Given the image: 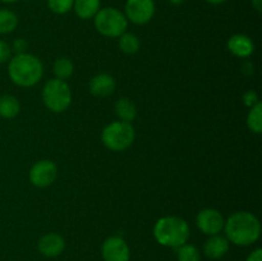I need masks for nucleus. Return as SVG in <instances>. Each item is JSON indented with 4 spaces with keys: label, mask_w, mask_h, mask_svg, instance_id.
<instances>
[{
    "label": "nucleus",
    "mask_w": 262,
    "mask_h": 261,
    "mask_svg": "<svg viewBox=\"0 0 262 261\" xmlns=\"http://www.w3.org/2000/svg\"><path fill=\"white\" fill-rule=\"evenodd\" d=\"M95 28L105 37H119L127 31L128 19L124 13L113 7L100 9L94 17Z\"/></svg>",
    "instance_id": "39448f33"
},
{
    "label": "nucleus",
    "mask_w": 262,
    "mask_h": 261,
    "mask_svg": "<svg viewBox=\"0 0 262 261\" xmlns=\"http://www.w3.org/2000/svg\"><path fill=\"white\" fill-rule=\"evenodd\" d=\"M224 230L229 242L246 247L258 241L261 235V223L252 212L237 211L228 217Z\"/></svg>",
    "instance_id": "f257e3e1"
},
{
    "label": "nucleus",
    "mask_w": 262,
    "mask_h": 261,
    "mask_svg": "<svg viewBox=\"0 0 262 261\" xmlns=\"http://www.w3.org/2000/svg\"><path fill=\"white\" fill-rule=\"evenodd\" d=\"M242 99H243V102H245L246 106H248V107L255 106L257 102H260V99H258L257 92L253 91V90H250V91L245 92V94H243Z\"/></svg>",
    "instance_id": "b1692460"
},
{
    "label": "nucleus",
    "mask_w": 262,
    "mask_h": 261,
    "mask_svg": "<svg viewBox=\"0 0 262 261\" xmlns=\"http://www.w3.org/2000/svg\"><path fill=\"white\" fill-rule=\"evenodd\" d=\"M246 261H262V250L261 248H256L252 252L248 255L247 260Z\"/></svg>",
    "instance_id": "bb28decb"
},
{
    "label": "nucleus",
    "mask_w": 262,
    "mask_h": 261,
    "mask_svg": "<svg viewBox=\"0 0 262 261\" xmlns=\"http://www.w3.org/2000/svg\"><path fill=\"white\" fill-rule=\"evenodd\" d=\"M101 253L104 261H129V246L119 235L106 238L102 243Z\"/></svg>",
    "instance_id": "9d476101"
},
{
    "label": "nucleus",
    "mask_w": 262,
    "mask_h": 261,
    "mask_svg": "<svg viewBox=\"0 0 262 261\" xmlns=\"http://www.w3.org/2000/svg\"><path fill=\"white\" fill-rule=\"evenodd\" d=\"M247 127L251 132L260 135L262 132V104L257 102L255 106L250 107L247 115Z\"/></svg>",
    "instance_id": "aec40b11"
},
{
    "label": "nucleus",
    "mask_w": 262,
    "mask_h": 261,
    "mask_svg": "<svg viewBox=\"0 0 262 261\" xmlns=\"http://www.w3.org/2000/svg\"><path fill=\"white\" fill-rule=\"evenodd\" d=\"M12 58V48L5 41L0 40V64L7 63Z\"/></svg>",
    "instance_id": "393cba45"
},
{
    "label": "nucleus",
    "mask_w": 262,
    "mask_h": 261,
    "mask_svg": "<svg viewBox=\"0 0 262 261\" xmlns=\"http://www.w3.org/2000/svg\"><path fill=\"white\" fill-rule=\"evenodd\" d=\"M2 3H7V4H12V3L19 2V0H0Z\"/></svg>",
    "instance_id": "7c9ffc66"
},
{
    "label": "nucleus",
    "mask_w": 262,
    "mask_h": 261,
    "mask_svg": "<svg viewBox=\"0 0 262 261\" xmlns=\"http://www.w3.org/2000/svg\"><path fill=\"white\" fill-rule=\"evenodd\" d=\"M136 137L135 128L130 123L115 120L102 129L101 141L112 151H124L133 143Z\"/></svg>",
    "instance_id": "20e7f679"
},
{
    "label": "nucleus",
    "mask_w": 262,
    "mask_h": 261,
    "mask_svg": "<svg viewBox=\"0 0 262 261\" xmlns=\"http://www.w3.org/2000/svg\"><path fill=\"white\" fill-rule=\"evenodd\" d=\"M42 101L53 113L66 112L72 102L71 87L63 79H50L42 89Z\"/></svg>",
    "instance_id": "423d86ee"
},
{
    "label": "nucleus",
    "mask_w": 262,
    "mask_h": 261,
    "mask_svg": "<svg viewBox=\"0 0 262 261\" xmlns=\"http://www.w3.org/2000/svg\"><path fill=\"white\" fill-rule=\"evenodd\" d=\"M196 224L204 234L215 235L224 229L225 219L219 210L207 207L197 214Z\"/></svg>",
    "instance_id": "1a4fd4ad"
},
{
    "label": "nucleus",
    "mask_w": 262,
    "mask_h": 261,
    "mask_svg": "<svg viewBox=\"0 0 262 261\" xmlns=\"http://www.w3.org/2000/svg\"><path fill=\"white\" fill-rule=\"evenodd\" d=\"M205 2H207L209 4H212V5H220L223 4V3L227 2V0H205Z\"/></svg>",
    "instance_id": "c85d7f7f"
},
{
    "label": "nucleus",
    "mask_w": 262,
    "mask_h": 261,
    "mask_svg": "<svg viewBox=\"0 0 262 261\" xmlns=\"http://www.w3.org/2000/svg\"><path fill=\"white\" fill-rule=\"evenodd\" d=\"M53 72L55 74V78L58 79H68L69 77H72L74 72V66L72 63L71 59L68 58H59L56 59L55 63H54Z\"/></svg>",
    "instance_id": "412c9836"
},
{
    "label": "nucleus",
    "mask_w": 262,
    "mask_h": 261,
    "mask_svg": "<svg viewBox=\"0 0 262 261\" xmlns=\"http://www.w3.org/2000/svg\"><path fill=\"white\" fill-rule=\"evenodd\" d=\"M115 114L119 118L122 122L130 123L132 120L136 119L137 117V107H136L135 102L132 100L127 99V97H122L115 102Z\"/></svg>",
    "instance_id": "dca6fc26"
},
{
    "label": "nucleus",
    "mask_w": 262,
    "mask_h": 261,
    "mask_svg": "<svg viewBox=\"0 0 262 261\" xmlns=\"http://www.w3.org/2000/svg\"><path fill=\"white\" fill-rule=\"evenodd\" d=\"M154 0H127L124 5V15L129 22L142 26L150 22L155 15Z\"/></svg>",
    "instance_id": "0eeeda50"
},
{
    "label": "nucleus",
    "mask_w": 262,
    "mask_h": 261,
    "mask_svg": "<svg viewBox=\"0 0 262 261\" xmlns=\"http://www.w3.org/2000/svg\"><path fill=\"white\" fill-rule=\"evenodd\" d=\"M58 177V166L51 160H40L30 169L31 183L38 188L51 186Z\"/></svg>",
    "instance_id": "6e6552de"
},
{
    "label": "nucleus",
    "mask_w": 262,
    "mask_h": 261,
    "mask_svg": "<svg viewBox=\"0 0 262 261\" xmlns=\"http://www.w3.org/2000/svg\"><path fill=\"white\" fill-rule=\"evenodd\" d=\"M169 2H170L173 5H182L186 0H169Z\"/></svg>",
    "instance_id": "c756f323"
},
{
    "label": "nucleus",
    "mask_w": 262,
    "mask_h": 261,
    "mask_svg": "<svg viewBox=\"0 0 262 261\" xmlns=\"http://www.w3.org/2000/svg\"><path fill=\"white\" fill-rule=\"evenodd\" d=\"M8 74L12 82L20 87H32L42 78L43 66L32 54H17L10 58Z\"/></svg>",
    "instance_id": "f03ea898"
},
{
    "label": "nucleus",
    "mask_w": 262,
    "mask_h": 261,
    "mask_svg": "<svg viewBox=\"0 0 262 261\" xmlns=\"http://www.w3.org/2000/svg\"><path fill=\"white\" fill-rule=\"evenodd\" d=\"M74 0H48V7L55 14H66L73 9Z\"/></svg>",
    "instance_id": "5701e85b"
},
{
    "label": "nucleus",
    "mask_w": 262,
    "mask_h": 261,
    "mask_svg": "<svg viewBox=\"0 0 262 261\" xmlns=\"http://www.w3.org/2000/svg\"><path fill=\"white\" fill-rule=\"evenodd\" d=\"M100 5L101 0H74L73 10L81 19H90L101 9Z\"/></svg>",
    "instance_id": "2eb2a0df"
},
{
    "label": "nucleus",
    "mask_w": 262,
    "mask_h": 261,
    "mask_svg": "<svg viewBox=\"0 0 262 261\" xmlns=\"http://www.w3.org/2000/svg\"><path fill=\"white\" fill-rule=\"evenodd\" d=\"M37 248L45 257H56L66 248V241L58 233H48L38 240Z\"/></svg>",
    "instance_id": "9b49d317"
},
{
    "label": "nucleus",
    "mask_w": 262,
    "mask_h": 261,
    "mask_svg": "<svg viewBox=\"0 0 262 261\" xmlns=\"http://www.w3.org/2000/svg\"><path fill=\"white\" fill-rule=\"evenodd\" d=\"M27 48H28L27 41L23 40V38H17V40L13 42L12 51H15V55H17V54H25L26 50H27Z\"/></svg>",
    "instance_id": "a878e982"
},
{
    "label": "nucleus",
    "mask_w": 262,
    "mask_h": 261,
    "mask_svg": "<svg viewBox=\"0 0 262 261\" xmlns=\"http://www.w3.org/2000/svg\"><path fill=\"white\" fill-rule=\"evenodd\" d=\"M18 26V17L14 12L0 8V35L13 32Z\"/></svg>",
    "instance_id": "6ab92c4d"
},
{
    "label": "nucleus",
    "mask_w": 262,
    "mask_h": 261,
    "mask_svg": "<svg viewBox=\"0 0 262 261\" xmlns=\"http://www.w3.org/2000/svg\"><path fill=\"white\" fill-rule=\"evenodd\" d=\"M141 41L137 35L125 31L123 35L119 36V49L127 55H133L140 50Z\"/></svg>",
    "instance_id": "a211bd4d"
},
{
    "label": "nucleus",
    "mask_w": 262,
    "mask_h": 261,
    "mask_svg": "<svg viewBox=\"0 0 262 261\" xmlns=\"http://www.w3.org/2000/svg\"><path fill=\"white\" fill-rule=\"evenodd\" d=\"M191 229L183 217L169 215L160 217L154 227V237L165 247L178 248L179 246L188 242Z\"/></svg>",
    "instance_id": "7ed1b4c3"
},
{
    "label": "nucleus",
    "mask_w": 262,
    "mask_h": 261,
    "mask_svg": "<svg viewBox=\"0 0 262 261\" xmlns=\"http://www.w3.org/2000/svg\"><path fill=\"white\" fill-rule=\"evenodd\" d=\"M178 261H201V253L199 248L191 243H184L177 248Z\"/></svg>",
    "instance_id": "4be33fe9"
},
{
    "label": "nucleus",
    "mask_w": 262,
    "mask_h": 261,
    "mask_svg": "<svg viewBox=\"0 0 262 261\" xmlns=\"http://www.w3.org/2000/svg\"><path fill=\"white\" fill-rule=\"evenodd\" d=\"M89 87L90 92H91L95 97L104 99V97L110 96V95L115 91L117 82H115L114 77L110 76V74L100 73L92 77L91 81H90Z\"/></svg>",
    "instance_id": "f8f14e48"
},
{
    "label": "nucleus",
    "mask_w": 262,
    "mask_h": 261,
    "mask_svg": "<svg viewBox=\"0 0 262 261\" xmlns=\"http://www.w3.org/2000/svg\"><path fill=\"white\" fill-rule=\"evenodd\" d=\"M252 7L255 8L256 12H262V0H252Z\"/></svg>",
    "instance_id": "cd10ccee"
},
{
    "label": "nucleus",
    "mask_w": 262,
    "mask_h": 261,
    "mask_svg": "<svg viewBox=\"0 0 262 261\" xmlns=\"http://www.w3.org/2000/svg\"><path fill=\"white\" fill-rule=\"evenodd\" d=\"M20 110L19 101L13 95L0 96V117L4 119H12L17 117Z\"/></svg>",
    "instance_id": "f3484780"
},
{
    "label": "nucleus",
    "mask_w": 262,
    "mask_h": 261,
    "mask_svg": "<svg viewBox=\"0 0 262 261\" xmlns=\"http://www.w3.org/2000/svg\"><path fill=\"white\" fill-rule=\"evenodd\" d=\"M228 49L237 58H248L255 51V44L248 36L237 33L228 40Z\"/></svg>",
    "instance_id": "ddd939ff"
},
{
    "label": "nucleus",
    "mask_w": 262,
    "mask_h": 261,
    "mask_svg": "<svg viewBox=\"0 0 262 261\" xmlns=\"http://www.w3.org/2000/svg\"><path fill=\"white\" fill-rule=\"evenodd\" d=\"M229 241L227 237H222L219 234L210 235L209 240L204 245V253L209 258H222L229 251Z\"/></svg>",
    "instance_id": "4468645a"
}]
</instances>
